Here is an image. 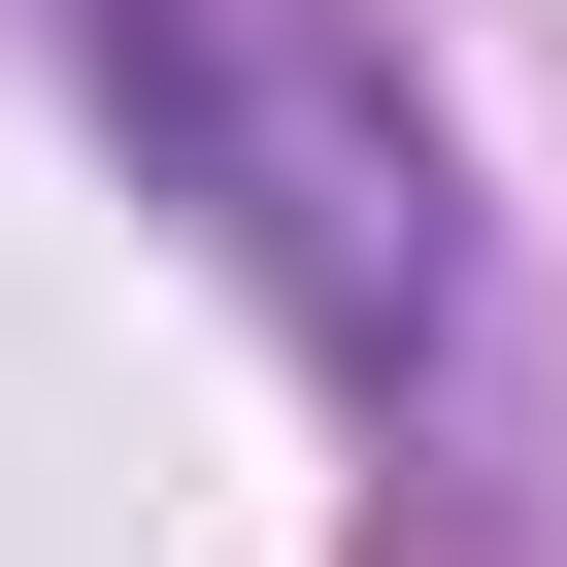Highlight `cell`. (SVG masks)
Returning a JSON list of instances; mask_svg holds the SVG:
<instances>
[{"label": "cell", "mask_w": 567, "mask_h": 567, "mask_svg": "<svg viewBox=\"0 0 567 567\" xmlns=\"http://www.w3.org/2000/svg\"><path fill=\"white\" fill-rule=\"evenodd\" d=\"M68 34L167 101V167L301 267V334H368V368H434L467 334V200H434V101L334 34V0H68Z\"/></svg>", "instance_id": "cell-1"}]
</instances>
